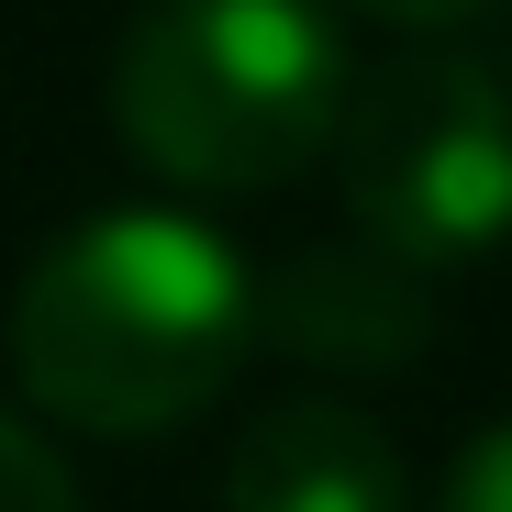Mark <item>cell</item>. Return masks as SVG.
<instances>
[{"label":"cell","instance_id":"1","mask_svg":"<svg viewBox=\"0 0 512 512\" xmlns=\"http://www.w3.org/2000/svg\"><path fill=\"white\" fill-rule=\"evenodd\" d=\"M256 357V268L190 212H90L12 290V379L78 435H179Z\"/></svg>","mask_w":512,"mask_h":512},{"label":"cell","instance_id":"5","mask_svg":"<svg viewBox=\"0 0 512 512\" xmlns=\"http://www.w3.org/2000/svg\"><path fill=\"white\" fill-rule=\"evenodd\" d=\"M223 512H412V479L346 390H290L245 412L223 457Z\"/></svg>","mask_w":512,"mask_h":512},{"label":"cell","instance_id":"6","mask_svg":"<svg viewBox=\"0 0 512 512\" xmlns=\"http://www.w3.org/2000/svg\"><path fill=\"white\" fill-rule=\"evenodd\" d=\"M0 512H78L67 457L34 435V423H12V412H0Z\"/></svg>","mask_w":512,"mask_h":512},{"label":"cell","instance_id":"7","mask_svg":"<svg viewBox=\"0 0 512 512\" xmlns=\"http://www.w3.org/2000/svg\"><path fill=\"white\" fill-rule=\"evenodd\" d=\"M435 512H512V423H490V435H479V446L446 468Z\"/></svg>","mask_w":512,"mask_h":512},{"label":"cell","instance_id":"8","mask_svg":"<svg viewBox=\"0 0 512 512\" xmlns=\"http://www.w3.org/2000/svg\"><path fill=\"white\" fill-rule=\"evenodd\" d=\"M357 12H379V23H412V34H446V23L490 12V0H357Z\"/></svg>","mask_w":512,"mask_h":512},{"label":"cell","instance_id":"2","mask_svg":"<svg viewBox=\"0 0 512 512\" xmlns=\"http://www.w3.org/2000/svg\"><path fill=\"white\" fill-rule=\"evenodd\" d=\"M346 34L323 0H156L112 56L123 145L179 190H279L346 123Z\"/></svg>","mask_w":512,"mask_h":512},{"label":"cell","instance_id":"4","mask_svg":"<svg viewBox=\"0 0 512 512\" xmlns=\"http://www.w3.org/2000/svg\"><path fill=\"white\" fill-rule=\"evenodd\" d=\"M423 334H435V301L401 256L334 234V245H301L256 279V346H279L301 368H334V379H379V368H412Z\"/></svg>","mask_w":512,"mask_h":512},{"label":"cell","instance_id":"3","mask_svg":"<svg viewBox=\"0 0 512 512\" xmlns=\"http://www.w3.org/2000/svg\"><path fill=\"white\" fill-rule=\"evenodd\" d=\"M346 234L401 268H468L512 234V90L479 56H401L334 123Z\"/></svg>","mask_w":512,"mask_h":512}]
</instances>
